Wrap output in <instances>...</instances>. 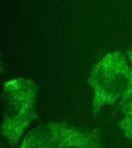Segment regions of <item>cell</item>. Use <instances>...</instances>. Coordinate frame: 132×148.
<instances>
[{"label": "cell", "mask_w": 132, "mask_h": 148, "mask_svg": "<svg viewBox=\"0 0 132 148\" xmlns=\"http://www.w3.org/2000/svg\"><path fill=\"white\" fill-rule=\"evenodd\" d=\"M129 81L130 69L123 54L115 51L105 56L94 67L92 78L95 111H99L105 103L112 104L124 96Z\"/></svg>", "instance_id": "cell-1"}, {"label": "cell", "mask_w": 132, "mask_h": 148, "mask_svg": "<svg viewBox=\"0 0 132 148\" xmlns=\"http://www.w3.org/2000/svg\"><path fill=\"white\" fill-rule=\"evenodd\" d=\"M125 110V117L121 121L120 127L127 137L132 142V98L128 101Z\"/></svg>", "instance_id": "cell-2"}, {"label": "cell", "mask_w": 132, "mask_h": 148, "mask_svg": "<svg viewBox=\"0 0 132 148\" xmlns=\"http://www.w3.org/2000/svg\"><path fill=\"white\" fill-rule=\"evenodd\" d=\"M128 56L129 57V59L131 62L132 66L130 69V81H129V84L128 88V90L127 91L125 95L124 96V100H127L131 98L132 97V47L130 48L129 50L127 52Z\"/></svg>", "instance_id": "cell-3"}]
</instances>
